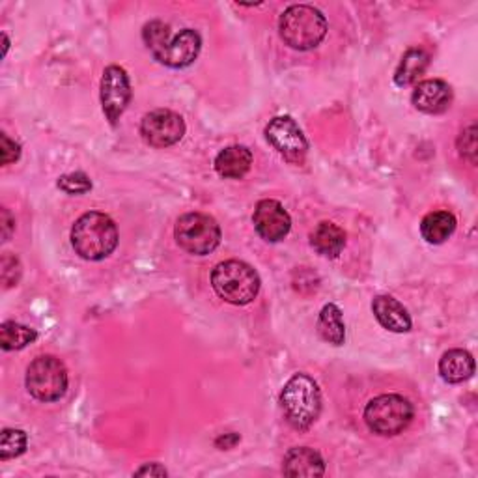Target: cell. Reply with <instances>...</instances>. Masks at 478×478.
Listing matches in <instances>:
<instances>
[{"mask_svg": "<svg viewBox=\"0 0 478 478\" xmlns=\"http://www.w3.org/2000/svg\"><path fill=\"white\" fill-rule=\"evenodd\" d=\"M0 142H3V148H0V153H3V165H10L14 161H17L19 155H21V148L17 142H14L6 133L0 135Z\"/></svg>", "mask_w": 478, "mask_h": 478, "instance_id": "27", "label": "cell"}, {"mask_svg": "<svg viewBox=\"0 0 478 478\" xmlns=\"http://www.w3.org/2000/svg\"><path fill=\"white\" fill-rule=\"evenodd\" d=\"M265 137H268L270 144L280 155H284L288 161L299 163L307 155L308 142L294 118H290V116L273 118L268 124V127H265Z\"/></svg>", "mask_w": 478, "mask_h": 478, "instance_id": "9", "label": "cell"}, {"mask_svg": "<svg viewBox=\"0 0 478 478\" xmlns=\"http://www.w3.org/2000/svg\"><path fill=\"white\" fill-rule=\"evenodd\" d=\"M135 474L137 476H167V469L159 464H150V465H144L139 471H135Z\"/></svg>", "mask_w": 478, "mask_h": 478, "instance_id": "28", "label": "cell"}, {"mask_svg": "<svg viewBox=\"0 0 478 478\" xmlns=\"http://www.w3.org/2000/svg\"><path fill=\"white\" fill-rule=\"evenodd\" d=\"M237 441H239V436H237V434H225V436H221V437L216 441V445L221 446V448H232Z\"/></svg>", "mask_w": 478, "mask_h": 478, "instance_id": "30", "label": "cell"}, {"mask_svg": "<svg viewBox=\"0 0 478 478\" xmlns=\"http://www.w3.org/2000/svg\"><path fill=\"white\" fill-rule=\"evenodd\" d=\"M456 230V217L450 211H432L420 223V234L432 245H441Z\"/></svg>", "mask_w": 478, "mask_h": 478, "instance_id": "19", "label": "cell"}, {"mask_svg": "<svg viewBox=\"0 0 478 478\" xmlns=\"http://www.w3.org/2000/svg\"><path fill=\"white\" fill-rule=\"evenodd\" d=\"M430 64V55L420 47L409 49L406 55L402 57L400 64L396 68L394 73V83L398 87H409L418 81V77L427 71Z\"/></svg>", "mask_w": 478, "mask_h": 478, "instance_id": "20", "label": "cell"}, {"mask_svg": "<svg viewBox=\"0 0 478 478\" xmlns=\"http://www.w3.org/2000/svg\"><path fill=\"white\" fill-rule=\"evenodd\" d=\"M310 245L317 254L326 258H338V254L344 251V245H346V232L335 223L324 221L312 230Z\"/></svg>", "mask_w": 478, "mask_h": 478, "instance_id": "17", "label": "cell"}, {"mask_svg": "<svg viewBox=\"0 0 478 478\" xmlns=\"http://www.w3.org/2000/svg\"><path fill=\"white\" fill-rule=\"evenodd\" d=\"M26 389L40 402H57L68 391V370L52 355L36 357L26 368Z\"/></svg>", "mask_w": 478, "mask_h": 478, "instance_id": "6", "label": "cell"}, {"mask_svg": "<svg viewBox=\"0 0 478 478\" xmlns=\"http://www.w3.org/2000/svg\"><path fill=\"white\" fill-rule=\"evenodd\" d=\"M14 228H15V221L10 216V211L5 207L3 209V242H8L12 232H14Z\"/></svg>", "mask_w": 478, "mask_h": 478, "instance_id": "29", "label": "cell"}, {"mask_svg": "<svg viewBox=\"0 0 478 478\" xmlns=\"http://www.w3.org/2000/svg\"><path fill=\"white\" fill-rule=\"evenodd\" d=\"M253 223L258 235L270 244L280 242L291 228V219L288 216V211L279 200L273 198H265L256 204Z\"/></svg>", "mask_w": 478, "mask_h": 478, "instance_id": "11", "label": "cell"}, {"mask_svg": "<svg viewBox=\"0 0 478 478\" xmlns=\"http://www.w3.org/2000/svg\"><path fill=\"white\" fill-rule=\"evenodd\" d=\"M200 49H202V40L198 32L193 29H183L179 34L170 38L165 43V47L157 52L155 60L174 69L188 68L197 60Z\"/></svg>", "mask_w": 478, "mask_h": 478, "instance_id": "12", "label": "cell"}, {"mask_svg": "<svg viewBox=\"0 0 478 478\" xmlns=\"http://www.w3.org/2000/svg\"><path fill=\"white\" fill-rule=\"evenodd\" d=\"M71 245L75 253L85 260H105L115 253L118 245V228L109 216L99 214V211H88L73 225Z\"/></svg>", "mask_w": 478, "mask_h": 478, "instance_id": "1", "label": "cell"}, {"mask_svg": "<svg viewBox=\"0 0 478 478\" xmlns=\"http://www.w3.org/2000/svg\"><path fill=\"white\" fill-rule=\"evenodd\" d=\"M411 101L420 113L441 115L453 103V88L443 78H428L415 87Z\"/></svg>", "mask_w": 478, "mask_h": 478, "instance_id": "13", "label": "cell"}, {"mask_svg": "<svg viewBox=\"0 0 478 478\" xmlns=\"http://www.w3.org/2000/svg\"><path fill=\"white\" fill-rule=\"evenodd\" d=\"M211 286L226 303L244 307L256 299L260 291V277L249 263L226 260L211 271Z\"/></svg>", "mask_w": 478, "mask_h": 478, "instance_id": "4", "label": "cell"}, {"mask_svg": "<svg viewBox=\"0 0 478 478\" xmlns=\"http://www.w3.org/2000/svg\"><path fill=\"white\" fill-rule=\"evenodd\" d=\"M131 101V85L124 68L109 66L101 78V105L107 120L116 125Z\"/></svg>", "mask_w": 478, "mask_h": 478, "instance_id": "10", "label": "cell"}, {"mask_svg": "<svg viewBox=\"0 0 478 478\" xmlns=\"http://www.w3.org/2000/svg\"><path fill=\"white\" fill-rule=\"evenodd\" d=\"M38 338V333L31 327L21 326L17 322H5L0 326V344H3L5 352H14V350H23L24 346H29Z\"/></svg>", "mask_w": 478, "mask_h": 478, "instance_id": "22", "label": "cell"}, {"mask_svg": "<svg viewBox=\"0 0 478 478\" xmlns=\"http://www.w3.org/2000/svg\"><path fill=\"white\" fill-rule=\"evenodd\" d=\"M458 150L460 155L471 165H476V125L471 124L467 129H464V133L458 139Z\"/></svg>", "mask_w": 478, "mask_h": 478, "instance_id": "26", "label": "cell"}, {"mask_svg": "<svg viewBox=\"0 0 478 478\" xmlns=\"http://www.w3.org/2000/svg\"><path fill=\"white\" fill-rule=\"evenodd\" d=\"M253 165V153L245 146H228L216 157V170L228 179L244 178Z\"/></svg>", "mask_w": 478, "mask_h": 478, "instance_id": "16", "label": "cell"}, {"mask_svg": "<svg viewBox=\"0 0 478 478\" xmlns=\"http://www.w3.org/2000/svg\"><path fill=\"white\" fill-rule=\"evenodd\" d=\"M279 32L286 45L296 51H310L327 34V21L320 10L308 5H294L279 19Z\"/></svg>", "mask_w": 478, "mask_h": 478, "instance_id": "3", "label": "cell"}, {"mask_svg": "<svg viewBox=\"0 0 478 478\" xmlns=\"http://www.w3.org/2000/svg\"><path fill=\"white\" fill-rule=\"evenodd\" d=\"M141 135L153 148H169L183 139L185 122L174 111L159 109L142 118Z\"/></svg>", "mask_w": 478, "mask_h": 478, "instance_id": "8", "label": "cell"}, {"mask_svg": "<svg viewBox=\"0 0 478 478\" xmlns=\"http://www.w3.org/2000/svg\"><path fill=\"white\" fill-rule=\"evenodd\" d=\"M282 473L286 476H324L326 464L320 453L308 446L290 448L282 460Z\"/></svg>", "mask_w": 478, "mask_h": 478, "instance_id": "14", "label": "cell"}, {"mask_svg": "<svg viewBox=\"0 0 478 478\" xmlns=\"http://www.w3.org/2000/svg\"><path fill=\"white\" fill-rule=\"evenodd\" d=\"M26 443H29V437L23 430L6 428L0 436V460L6 462L21 456L26 450Z\"/></svg>", "mask_w": 478, "mask_h": 478, "instance_id": "23", "label": "cell"}, {"mask_svg": "<svg viewBox=\"0 0 478 478\" xmlns=\"http://www.w3.org/2000/svg\"><path fill=\"white\" fill-rule=\"evenodd\" d=\"M439 374L446 383H464L474 374V359L465 350H448L439 361Z\"/></svg>", "mask_w": 478, "mask_h": 478, "instance_id": "18", "label": "cell"}, {"mask_svg": "<svg viewBox=\"0 0 478 478\" xmlns=\"http://www.w3.org/2000/svg\"><path fill=\"white\" fill-rule=\"evenodd\" d=\"M415 409L408 398L400 394H381L364 408V422L368 428L383 437L402 434L413 420Z\"/></svg>", "mask_w": 478, "mask_h": 478, "instance_id": "5", "label": "cell"}, {"mask_svg": "<svg viewBox=\"0 0 478 478\" xmlns=\"http://www.w3.org/2000/svg\"><path fill=\"white\" fill-rule=\"evenodd\" d=\"M372 310H374L380 326L387 331L408 333L411 329V317L406 307L391 296H378L372 301Z\"/></svg>", "mask_w": 478, "mask_h": 478, "instance_id": "15", "label": "cell"}, {"mask_svg": "<svg viewBox=\"0 0 478 478\" xmlns=\"http://www.w3.org/2000/svg\"><path fill=\"white\" fill-rule=\"evenodd\" d=\"M144 41L148 45V49L152 51V55L155 57L159 51L165 47V43L170 40V32H169V26L163 24L161 21H152L144 26Z\"/></svg>", "mask_w": 478, "mask_h": 478, "instance_id": "24", "label": "cell"}, {"mask_svg": "<svg viewBox=\"0 0 478 478\" xmlns=\"http://www.w3.org/2000/svg\"><path fill=\"white\" fill-rule=\"evenodd\" d=\"M317 333L333 346H342L346 340V326L342 320V310L336 305L329 303L322 308L320 317H317Z\"/></svg>", "mask_w": 478, "mask_h": 478, "instance_id": "21", "label": "cell"}, {"mask_svg": "<svg viewBox=\"0 0 478 478\" xmlns=\"http://www.w3.org/2000/svg\"><path fill=\"white\" fill-rule=\"evenodd\" d=\"M3 40H5V55H6V52H8V47H10V41H8V36H6V34L3 36Z\"/></svg>", "mask_w": 478, "mask_h": 478, "instance_id": "31", "label": "cell"}, {"mask_svg": "<svg viewBox=\"0 0 478 478\" xmlns=\"http://www.w3.org/2000/svg\"><path fill=\"white\" fill-rule=\"evenodd\" d=\"M280 406L291 428L308 430L322 413V392L307 374L290 378L280 392Z\"/></svg>", "mask_w": 478, "mask_h": 478, "instance_id": "2", "label": "cell"}, {"mask_svg": "<svg viewBox=\"0 0 478 478\" xmlns=\"http://www.w3.org/2000/svg\"><path fill=\"white\" fill-rule=\"evenodd\" d=\"M59 189H62L68 195H83L92 189V181L85 172H71L62 176L59 181Z\"/></svg>", "mask_w": 478, "mask_h": 478, "instance_id": "25", "label": "cell"}, {"mask_svg": "<svg viewBox=\"0 0 478 478\" xmlns=\"http://www.w3.org/2000/svg\"><path fill=\"white\" fill-rule=\"evenodd\" d=\"M178 245L189 254L206 256L221 244V226L206 214H185L174 226Z\"/></svg>", "mask_w": 478, "mask_h": 478, "instance_id": "7", "label": "cell"}]
</instances>
